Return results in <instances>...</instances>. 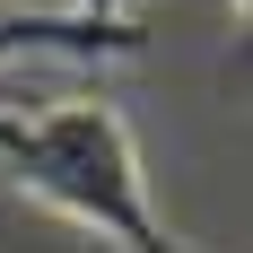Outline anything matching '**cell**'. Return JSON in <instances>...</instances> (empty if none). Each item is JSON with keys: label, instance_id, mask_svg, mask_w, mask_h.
<instances>
[{"label": "cell", "instance_id": "obj_1", "mask_svg": "<svg viewBox=\"0 0 253 253\" xmlns=\"http://www.w3.org/2000/svg\"><path fill=\"white\" fill-rule=\"evenodd\" d=\"M0 166L18 192L52 201L61 218H79L87 236L123 253H192L175 245V227L149 210V175L131 149L123 114L105 96H52V105H0Z\"/></svg>", "mask_w": 253, "mask_h": 253}]
</instances>
